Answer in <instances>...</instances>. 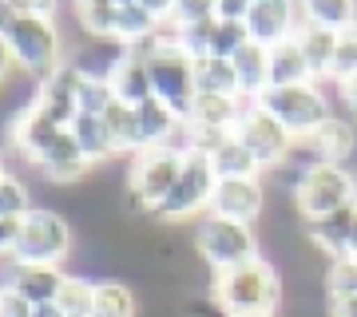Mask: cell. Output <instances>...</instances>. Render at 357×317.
<instances>
[{"instance_id": "cell-1", "label": "cell", "mask_w": 357, "mask_h": 317, "mask_svg": "<svg viewBox=\"0 0 357 317\" xmlns=\"http://www.w3.org/2000/svg\"><path fill=\"white\" fill-rule=\"evenodd\" d=\"M52 13L56 4H40V0H8L4 4V28H0V40H4V68H20L28 76H36L40 84L48 76H56L64 68V44H60V32L52 24Z\"/></svg>"}, {"instance_id": "cell-2", "label": "cell", "mask_w": 357, "mask_h": 317, "mask_svg": "<svg viewBox=\"0 0 357 317\" xmlns=\"http://www.w3.org/2000/svg\"><path fill=\"white\" fill-rule=\"evenodd\" d=\"M131 52H139L143 60H147L155 100L163 103V107H171L187 123V115L195 107V95H199V79H195V60L183 52L175 32L167 28L159 36L143 40V44H131Z\"/></svg>"}, {"instance_id": "cell-3", "label": "cell", "mask_w": 357, "mask_h": 317, "mask_svg": "<svg viewBox=\"0 0 357 317\" xmlns=\"http://www.w3.org/2000/svg\"><path fill=\"white\" fill-rule=\"evenodd\" d=\"M278 302H282V278L274 262H266V258H255V262L230 270V274H215V305L227 317L274 314Z\"/></svg>"}, {"instance_id": "cell-4", "label": "cell", "mask_w": 357, "mask_h": 317, "mask_svg": "<svg viewBox=\"0 0 357 317\" xmlns=\"http://www.w3.org/2000/svg\"><path fill=\"white\" fill-rule=\"evenodd\" d=\"M290 199H294V210L306 222L330 218L345 206H357V175L345 171L342 163H310L298 175V187H294Z\"/></svg>"}, {"instance_id": "cell-5", "label": "cell", "mask_w": 357, "mask_h": 317, "mask_svg": "<svg viewBox=\"0 0 357 317\" xmlns=\"http://www.w3.org/2000/svg\"><path fill=\"white\" fill-rule=\"evenodd\" d=\"M215 190H218V175H215L211 155L187 147L183 175H178V183L171 187V194L151 210V218H159V222H183V218H195V215H203V210L211 215Z\"/></svg>"}, {"instance_id": "cell-6", "label": "cell", "mask_w": 357, "mask_h": 317, "mask_svg": "<svg viewBox=\"0 0 357 317\" xmlns=\"http://www.w3.org/2000/svg\"><path fill=\"white\" fill-rule=\"evenodd\" d=\"M195 250H199V258H203L215 274H230V270H238V266H246V262L262 258V254H258L255 230L246 226V222H230V218H218V215H206L203 222H199Z\"/></svg>"}, {"instance_id": "cell-7", "label": "cell", "mask_w": 357, "mask_h": 317, "mask_svg": "<svg viewBox=\"0 0 357 317\" xmlns=\"http://www.w3.org/2000/svg\"><path fill=\"white\" fill-rule=\"evenodd\" d=\"M262 111H270L298 143H306L326 119H330V100L321 84H302V88H270L262 100H255Z\"/></svg>"}, {"instance_id": "cell-8", "label": "cell", "mask_w": 357, "mask_h": 317, "mask_svg": "<svg viewBox=\"0 0 357 317\" xmlns=\"http://www.w3.org/2000/svg\"><path fill=\"white\" fill-rule=\"evenodd\" d=\"M183 163H187V147H159V151L139 155L128 171V187H131L128 203L151 218V210L163 203L167 194H171V187L178 183Z\"/></svg>"}, {"instance_id": "cell-9", "label": "cell", "mask_w": 357, "mask_h": 317, "mask_svg": "<svg viewBox=\"0 0 357 317\" xmlns=\"http://www.w3.org/2000/svg\"><path fill=\"white\" fill-rule=\"evenodd\" d=\"M68 254H72V226H68V218L56 215V210L32 206L24 215L20 242H16V250L8 258L20 262V266H60Z\"/></svg>"}, {"instance_id": "cell-10", "label": "cell", "mask_w": 357, "mask_h": 317, "mask_svg": "<svg viewBox=\"0 0 357 317\" xmlns=\"http://www.w3.org/2000/svg\"><path fill=\"white\" fill-rule=\"evenodd\" d=\"M234 139H238L246 151L255 155L262 171H274V167H282L286 159H290L294 143H298L290 131H286V127H282L270 111H262L258 103H246V107H243L238 123H234Z\"/></svg>"}, {"instance_id": "cell-11", "label": "cell", "mask_w": 357, "mask_h": 317, "mask_svg": "<svg viewBox=\"0 0 357 317\" xmlns=\"http://www.w3.org/2000/svg\"><path fill=\"white\" fill-rule=\"evenodd\" d=\"M298 20H302V4L294 8L286 0H250V13H246V32L255 44L262 48H278L286 40L298 36Z\"/></svg>"}, {"instance_id": "cell-12", "label": "cell", "mask_w": 357, "mask_h": 317, "mask_svg": "<svg viewBox=\"0 0 357 317\" xmlns=\"http://www.w3.org/2000/svg\"><path fill=\"white\" fill-rule=\"evenodd\" d=\"M79 84H84V68L79 63H64L56 76H48L40 84L32 103L40 111H48L60 127H72L79 119Z\"/></svg>"}, {"instance_id": "cell-13", "label": "cell", "mask_w": 357, "mask_h": 317, "mask_svg": "<svg viewBox=\"0 0 357 317\" xmlns=\"http://www.w3.org/2000/svg\"><path fill=\"white\" fill-rule=\"evenodd\" d=\"M262 210H266L262 178H227V183H218L215 203H211V215L230 218V222H246V226L255 218H262Z\"/></svg>"}, {"instance_id": "cell-14", "label": "cell", "mask_w": 357, "mask_h": 317, "mask_svg": "<svg viewBox=\"0 0 357 317\" xmlns=\"http://www.w3.org/2000/svg\"><path fill=\"white\" fill-rule=\"evenodd\" d=\"M64 131L68 127H60L48 111H40L36 103H28L24 111L13 119V147L24 155V159H32V163L40 167V159L56 147V139H60Z\"/></svg>"}, {"instance_id": "cell-15", "label": "cell", "mask_w": 357, "mask_h": 317, "mask_svg": "<svg viewBox=\"0 0 357 317\" xmlns=\"http://www.w3.org/2000/svg\"><path fill=\"white\" fill-rule=\"evenodd\" d=\"M107 79H112V91L119 103L128 107H143V103L155 100V88H151V72H147V60L139 52L131 48H119L115 63L107 68Z\"/></svg>"}, {"instance_id": "cell-16", "label": "cell", "mask_w": 357, "mask_h": 317, "mask_svg": "<svg viewBox=\"0 0 357 317\" xmlns=\"http://www.w3.org/2000/svg\"><path fill=\"white\" fill-rule=\"evenodd\" d=\"M64 281H68V274L60 266H20V262H13L8 274H4V290H16L32 305H48L60 297Z\"/></svg>"}, {"instance_id": "cell-17", "label": "cell", "mask_w": 357, "mask_h": 317, "mask_svg": "<svg viewBox=\"0 0 357 317\" xmlns=\"http://www.w3.org/2000/svg\"><path fill=\"white\" fill-rule=\"evenodd\" d=\"M88 167H91V159L84 155L79 139L68 127L64 135L56 139V147L40 159V175L48 178V183H56V187H72V183H79V178L88 175Z\"/></svg>"}, {"instance_id": "cell-18", "label": "cell", "mask_w": 357, "mask_h": 317, "mask_svg": "<svg viewBox=\"0 0 357 317\" xmlns=\"http://www.w3.org/2000/svg\"><path fill=\"white\" fill-rule=\"evenodd\" d=\"M310 155H314V163H345L349 155L357 151V127L354 119H345V115H330L326 123L314 131L306 139Z\"/></svg>"}, {"instance_id": "cell-19", "label": "cell", "mask_w": 357, "mask_h": 317, "mask_svg": "<svg viewBox=\"0 0 357 317\" xmlns=\"http://www.w3.org/2000/svg\"><path fill=\"white\" fill-rule=\"evenodd\" d=\"M354 215H357V206H345V210H337V215H330V218L306 222L310 242H314L330 262H345V258H349V230H354Z\"/></svg>"}, {"instance_id": "cell-20", "label": "cell", "mask_w": 357, "mask_h": 317, "mask_svg": "<svg viewBox=\"0 0 357 317\" xmlns=\"http://www.w3.org/2000/svg\"><path fill=\"white\" fill-rule=\"evenodd\" d=\"M234 76H238V91H243L246 103L262 100L270 91V48H262V44H246L238 56H234Z\"/></svg>"}, {"instance_id": "cell-21", "label": "cell", "mask_w": 357, "mask_h": 317, "mask_svg": "<svg viewBox=\"0 0 357 317\" xmlns=\"http://www.w3.org/2000/svg\"><path fill=\"white\" fill-rule=\"evenodd\" d=\"M302 84H318V76L310 68L306 52L298 48V40L270 48V88H302Z\"/></svg>"}, {"instance_id": "cell-22", "label": "cell", "mask_w": 357, "mask_h": 317, "mask_svg": "<svg viewBox=\"0 0 357 317\" xmlns=\"http://www.w3.org/2000/svg\"><path fill=\"white\" fill-rule=\"evenodd\" d=\"M243 107H246V100L199 91V95H195L191 115H187V127H215V131H234L238 115H243Z\"/></svg>"}, {"instance_id": "cell-23", "label": "cell", "mask_w": 357, "mask_h": 317, "mask_svg": "<svg viewBox=\"0 0 357 317\" xmlns=\"http://www.w3.org/2000/svg\"><path fill=\"white\" fill-rule=\"evenodd\" d=\"M298 48L306 52L310 68H314V76L330 79V68H333V56H337V32H330V28H318V24H306L302 20V28H298Z\"/></svg>"}, {"instance_id": "cell-24", "label": "cell", "mask_w": 357, "mask_h": 317, "mask_svg": "<svg viewBox=\"0 0 357 317\" xmlns=\"http://www.w3.org/2000/svg\"><path fill=\"white\" fill-rule=\"evenodd\" d=\"M72 135L79 139V147H84V155H88L91 163H107L112 155H119L103 115H84V111H79V119L72 123Z\"/></svg>"}, {"instance_id": "cell-25", "label": "cell", "mask_w": 357, "mask_h": 317, "mask_svg": "<svg viewBox=\"0 0 357 317\" xmlns=\"http://www.w3.org/2000/svg\"><path fill=\"white\" fill-rule=\"evenodd\" d=\"M103 119H107V131H112V139H115V151H119V155H135V159H139V155H143L139 111L128 107V103H115Z\"/></svg>"}, {"instance_id": "cell-26", "label": "cell", "mask_w": 357, "mask_h": 317, "mask_svg": "<svg viewBox=\"0 0 357 317\" xmlns=\"http://www.w3.org/2000/svg\"><path fill=\"white\" fill-rule=\"evenodd\" d=\"M211 163H215V175L218 183H227V178H262V167L250 151H246L243 143L230 135L215 155H211Z\"/></svg>"}, {"instance_id": "cell-27", "label": "cell", "mask_w": 357, "mask_h": 317, "mask_svg": "<svg viewBox=\"0 0 357 317\" xmlns=\"http://www.w3.org/2000/svg\"><path fill=\"white\" fill-rule=\"evenodd\" d=\"M195 79H199V91L243 100V91H238V76H234V63H230V60H215V56L199 60V63H195Z\"/></svg>"}, {"instance_id": "cell-28", "label": "cell", "mask_w": 357, "mask_h": 317, "mask_svg": "<svg viewBox=\"0 0 357 317\" xmlns=\"http://www.w3.org/2000/svg\"><path fill=\"white\" fill-rule=\"evenodd\" d=\"M302 20L318 28H330V32H345V28L357 24V4H345V0H310L302 4Z\"/></svg>"}, {"instance_id": "cell-29", "label": "cell", "mask_w": 357, "mask_h": 317, "mask_svg": "<svg viewBox=\"0 0 357 317\" xmlns=\"http://www.w3.org/2000/svg\"><path fill=\"white\" fill-rule=\"evenodd\" d=\"M96 317H139V302L128 281H96Z\"/></svg>"}, {"instance_id": "cell-30", "label": "cell", "mask_w": 357, "mask_h": 317, "mask_svg": "<svg viewBox=\"0 0 357 317\" xmlns=\"http://www.w3.org/2000/svg\"><path fill=\"white\" fill-rule=\"evenodd\" d=\"M115 91L107 72H84V84H79V111L84 115H107L115 107Z\"/></svg>"}, {"instance_id": "cell-31", "label": "cell", "mask_w": 357, "mask_h": 317, "mask_svg": "<svg viewBox=\"0 0 357 317\" xmlns=\"http://www.w3.org/2000/svg\"><path fill=\"white\" fill-rule=\"evenodd\" d=\"M56 305H60V314L64 317H96V281L72 278V274H68V281H64V290H60V297H56Z\"/></svg>"}, {"instance_id": "cell-32", "label": "cell", "mask_w": 357, "mask_h": 317, "mask_svg": "<svg viewBox=\"0 0 357 317\" xmlns=\"http://www.w3.org/2000/svg\"><path fill=\"white\" fill-rule=\"evenodd\" d=\"M76 16L84 32L100 40H115V0H84V4H76Z\"/></svg>"}, {"instance_id": "cell-33", "label": "cell", "mask_w": 357, "mask_h": 317, "mask_svg": "<svg viewBox=\"0 0 357 317\" xmlns=\"http://www.w3.org/2000/svg\"><path fill=\"white\" fill-rule=\"evenodd\" d=\"M246 44H250V32H246L243 20H218L215 36H211V56L215 60H234Z\"/></svg>"}, {"instance_id": "cell-34", "label": "cell", "mask_w": 357, "mask_h": 317, "mask_svg": "<svg viewBox=\"0 0 357 317\" xmlns=\"http://www.w3.org/2000/svg\"><path fill=\"white\" fill-rule=\"evenodd\" d=\"M357 79V24L337 32V56H333V68H330V84H349Z\"/></svg>"}, {"instance_id": "cell-35", "label": "cell", "mask_w": 357, "mask_h": 317, "mask_svg": "<svg viewBox=\"0 0 357 317\" xmlns=\"http://www.w3.org/2000/svg\"><path fill=\"white\" fill-rule=\"evenodd\" d=\"M32 206H28V187L16 175H0V218H24Z\"/></svg>"}, {"instance_id": "cell-36", "label": "cell", "mask_w": 357, "mask_h": 317, "mask_svg": "<svg viewBox=\"0 0 357 317\" xmlns=\"http://www.w3.org/2000/svg\"><path fill=\"white\" fill-rule=\"evenodd\" d=\"M36 314V305L24 302L16 290H4L0 293V317H32Z\"/></svg>"}, {"instance_id": "cell-37", "label": "cell", "mask_w": 357, "mask_h": 317, "mask_svg": "<svg viewBox=\"0 0 357 317\" xmlns=\"http://www.w3.org/2000/svg\"><path fill=\"white\" fill-rule=\"evenodd\" d=\"M246 13H250V0H215L218 20H243L246 24Z\"/></svg>"}, {"instance_id": "cell-38", "label": "cell", "mask_w": 357, "mask_h": 317, "mask_svg": "<svg viewBox=\"0 0 357 317\" xmlns=\"http://www.w3.org/2000/svg\"><path fill=\"white\" fill-rule=\"evenodd\" d=\"M342 103H345V111H349V119L357 123V79H349V84H342Z\"/></svg>"}, {"instance_id": "cell-39", "label": "cell", "mask_w": 357, "mask_h": 317, "mask_svg": "<svg viewBox=\"0 0 357 317\" xmlns=\"http://www.w3.org/2000/svg\"><path fill=\"white\" fill-rule=\"evenodd\" d=\"M330 317H357V293L354 297H337V302H330Z\"/></svg>"}, {"instance_id": "cell-40", "label": "cell", "mask_w": 357, "mask_h": 317, "mask_svg": "<svg viewBox=\"0 0 357 317\" xmlns=\"http://www.w3.org/2000/svg\"><path fill=\"white\" fill-rule=\"evenodd\" d=\"M32 317H64V314H60V305L56 302H48V305H36V314Z\"/></svg>"}, {"instance_id": "cell-41", "label": "cell", "mask_w": 357, "mask_h": 317, "mask_svg": "<svg viewBox=\"0 0 357 317\" xmlns=\"http://www.w3.org/2000/svg\"><path fill=\"white\" fill-rule=\"evenodd\" d=\"M349 258H357V215H354V230H349Z\"/></svg>"}, {"instance_id": "cell-42", "label": "cell", "mask_w": 357, "mask_h": 317, "mask_svg": "<svg viewBox=\"0 0 357 317\" xmlns=\"http://www.w3.org/2000/svg\"><path fill=\"white\" fill-rule=\"evenodd\" d=\"M243 317H274V314H243Z\"/></svg>"}]
</instances>
